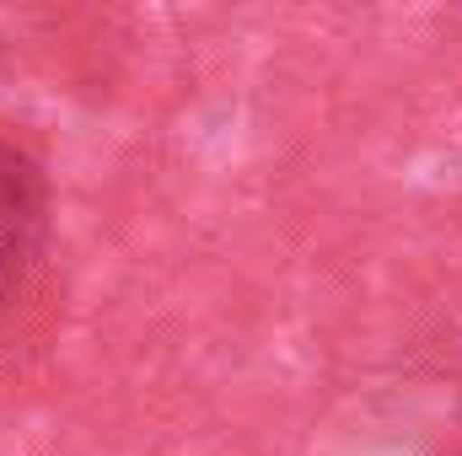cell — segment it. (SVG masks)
<instances>
[{"instance_id": "cell-1", "label": "cell", "mask_w": 462, "mask_h": 456, "mask_svg": "<svg viewBox=\"0 0 462 456\" xmlns=\"http://www.w3.org/2000/svg\"><path fill=\"white\" fill-rule=\"evenodd\" d=\"M49 242V188L43 172L0 140V323L27 301Z\"/></svg>"}]
</instances>
